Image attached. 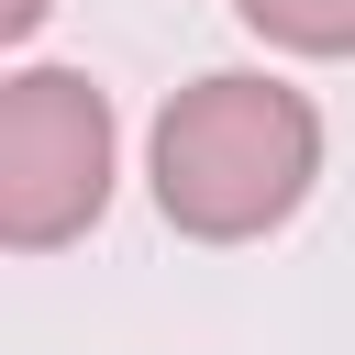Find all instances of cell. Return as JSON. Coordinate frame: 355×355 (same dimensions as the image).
Wrapping results in <instances>:
<instances>
[{
	"label": "cell",
	"mask_w": 355,
	"mask_h": 355,
	"mask_svg": "<svg viewBox=\"0 0 355 355\" xmlns=\"http://www.w3.org/2000/svg\"><path fill=\"white\" fill-rule=\"evenodd\" d=\"M44 11H55V0H0V44H33V33H44Z\"/></svg>",
	"instance_id": "cell-4"
},
{
	"label": "cell",
	"mask_w": 355,
	"mask_h": 355,
	"mask_svg": "<svg viewBox=\"0 0 355 355\" xmlns=\"http://www.w3.org/2000/svg\"><path fill=\"white\" fill-rule=\"evenodd\" d=\"M233 22L277 55H355V0H233Z\"/></svg>",
	"instance_id": "cell-3"
},
{
	"label": "cell",
	"mask_w": 355,
	"mask_h": 355,
	"mask_svg": "<svg viewBox=\"0 0 355 355\" xmlns=\"http://www.w3.org/2000/svg\"><path fill=\"white\" fill-rule=\"evenodd\" d=\"M144 178H155V211L189 244H255L311 200L322 111H311V89H288L266 67H211L155 111Z\"/></svg>",
	"instance_id": "cell-1"
},
{
	"label": "cell",
	"mask_w": 355,
	"mask_h": 355,
	"mask_svg": "<svg viewBox=\"0 0 355 355\" xmlns=\"http://www.w3.org/2000/svg\"><path fill=\"white\" fill-rule=\"evenodd\" d=\"M122 122L89 67H11L0 78V244L55 255L111 211Z\"/></svg>",
	"instance_id": "cell-2"
}]
</instances>
